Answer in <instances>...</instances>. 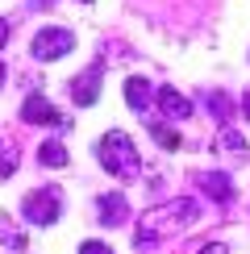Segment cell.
Returning <instances> with one entry per match:
<instances>
[{
    "label": "cell",
    "instance_id": "6da1fadb",
    "mask_svg": "<svg viewBox=\"0 0 250 254\" xmlns=\"http://www.w3.org/2000/svg\"><path fill=\"white\" fill-rule=\"evenodd\" d=\"M196 221H200V204H196L192 196H175V200H167V204L150 208V213H142L138 234H133V246H138L142 254H150V250H159V242L192 229Z\"/></svg>",
    "mask_w": 250,
    "mask_h": 254
},
{
    "label": "cell",
    "instance_id": "7a4b0ae2",
    "mask_svg": "<svg viewBox=\"0 0 250 254\" xmlns=\"http://www.w3.org/2000/svg\"><path fill=\"white\" fill-rule=\"evenodd\" d=\"M96 158H100V167H104L113 179H133V175L142 171V154H138V146H133V137L121 133V129H109V133L100 137Z\"/></svg>",
    "mask_w": 250,
    "mask_h": 254
},
{
    "label": "cell",
    "instance_id": "3957f363",
    "mask_svg": "<svg viewBox=\"0 0 250 254\" xmlns=\"http://www.w3.org/2000/svg\"><path fill=\"white\" fill-rule=\"evenodd\" d=\"M21 208H25V221L50 225V221H59V213H62V196H59V188H38V192L25 196Z\"/></svg>",
    "mask_w": 250,
    "mask_h": 254
},
{
    "label": "cell",
    "instance_id": "277c9868",
    "mask_svg": "<svg viewBox=\"0 0 250 254\" xmlns=\"http://www.w3.org/2000/svg\"><path fill=\"white\" fill-rule=\"evenodd\" d=\"M71 46H75V38H71V29H42V34L34 38V59L38 63H50V59H62L71 55Z\"/></svg>",
    "mask_w": 250,
    "mask_h": 254
},
{
    "label": "cell",
    "instance_id": "5b68a950",
    "mask_svg": "<svg viewBox=\"0 0 250 254\" xmlns=\"http://www.w3.org/2000/svg\"><path fill=\"white\" fill-rule=\"evenodd\" d=\"M21 121L25 125H59V109L42 96V92H34V96L21 100Z\"/></svg>",
    "mask_w": 250,
    "mask_h": 254
},
{
    "label": "cell",
    "instance_id": "8992f818",
    "mask_svg": "<svg viewBox=\"0 0 250 254\" xmlns=\"http://www.w3.org/2000/svg\"><path fill=\"white\" fill-rule=\"evenodd\" d=\"M96 96H100V63H96V67H88V71H79V75L71 79V100H75L79 109L96 104Z\"/></svg>",
    "mask_w": 250,
    "mask_h": 254
},
{
    "label": "cell",
    "instance_id": "52a82bcc",
    "mask_svg": "<svg viewBox=\"0 0 250 254\" xmlns=\"http://www.w3.org/2000/svg\"><path fill=\"white\" fill-rule=\"evenodd\" d=\"M159 109H163L171 121H188V117H192V100L180 96L171 83H163V88H159Z\"/></svg>",
    "mask_w": 250,
    "mask_h": 254
},
{
    "label": "cell",
    "instance_id": "ba28073f",
    "mask_svg": "<svg viewBox=\"0 0 250 254\" xmlns=\"http://www.w3.org/2000/svg\"><path fill=\"white\" fill-rule=\"evenodd\" d=\"M96 213H100L104 225H121V221L129 217V200H125L121 192H104V196L96 200Z\"/></svg>",
    "mask_w": 250,
    "mask_h": 254
},
{
    "label": "cell",
    "instance_id": "9c48e42d",
    "mask_svg": "<svg viewBox=\"0 0 250 254\" xmlns=\"http://www.w3.org/2000/svg\"><path fill=\"white\" fill-rule=\"evenodd\" d=\"M200 192H208L217 204H234V184H229V175H221V171H204L200 175Z\"/></svg>",
    "mask_w": 250,
    "mask_h": 254
},
{
    "label": "cell",
    "instance_id": "30bf717a",
    "mask_svg": "<svg viewBox=\"0 0 250 254\" xmlns=\"http://www.w3.org/2000/svg\"><path fill=\"white\" fill-rule=\"evenodd\" d=\"M150 96H154L150 79H142V75L125 79V104H129L133 113H146V109H150Z\"/></svg>",
    "mask_w": 250,
    "mask_h": 254
},
{
    "label": "cell",
    "instance_id": "8fae6325",
    "mask_svg": "<svg viewBox=\"0 0 250 254\" xmlns=\"http://www.w3.org/2000/svg\"><path fill=\"white\" fill-rule=\"evenodd\" d=\"M38 163H42V167H67V150H62L59 142H42Z\"/></svg>",
    "mask_w": 250,
    "mask_h": 254
},
{
    "label": "cell",
    "instance_id": "7c38bea8",
    "mask_svg": "<svg viewBox=\"0 0 250 254\" xmlns=\"http://www.w3.org/2000/svg\"><path fill=\"white\" fill-rule=\"evenodd\" d=\"M221 150H229L234 158H246V137L238 133V129H229V125H225V129H221Z\"/></svg>",
    "mask_w": 250,
    "mask_h": 254
},
{
    "label": "cell",
    "instance_id": "4fadbf2b",
    "mask_svg": "<svg viewBox=\"0 0 250 254\" xmlns=\"http://www.w3.org/2000/svg\"><path fill=\"white\" fill-rule=\"evenodd\" d=\"M150 137H154V142H163L167 150H180V146H184V137L175 133V129H167V125H159V121H150Z\"/></svg>",
    "mask_w": 250,
    "mask_h": 254
},
{
    "label": "cell",
    "instance_id": "5bb4252c",
    "mask_svg": "<svg viewBox=\"0 0 250 254\" xmlns=\"http://www.w3.org/2000/svg\"><path fill=\"white\" fill-rule=\"evenodd\" d=\"M208 109H213L217 121H229V117H234V104H229L225 92H208Z\"/></svg>",
    "mask_w": 250,
    "mask_h": 254
},
{
    "label": "cell",
    "instance_id": "9a60e30c",
    "mask_svg": "<svg viewBox=\"0 0 250 254\" xmlns=\"http://www.w3.org/2000/svg\"><path fill=\"white\" fill-rule=\"evenodd\" d=\"M17 171V150L13 146H4V150H0V179H8Z\"/></svg>",
    "mask_w": 250,
    "mask_h": 254
},
{
    "label": "cell",
    "instance_id": "2e32d148",
    "mask_svg": "<svg viewBox=\"0 0 250 254\" xmlns=\"http://www.w3.org/2000/svg\"><path fill=\"white\" fill-rule=\"evenodd\" d=\"M79 254H113V250L104 246V242H83V246H79Z\"/></svg>",
    "mask_w": 250,
    "mask_h": 254
},
{
    "label": "cell",
    "instance_id": "e0dca14e",
    "mask_svg": "<svg viewBox=\"0 0 250 254\" xmlns=\"http://www.w3.org/2000/svg\"><path fill=\"white\" fill-rule=\"evenodd\" d=\"M200 254H225V246H221V242H208V246H204Z\"/></svg>",
    "mask_w": 250,
    "mask_h": 254
},
{
    "label": "cell",
    "instance_id": "ac0fdd59",
    "mask_svg": "<svg viewBox=\"0 0 250 254\" xmlns=\"http://www.w3.org/2000/svg\"><path fill=\"white\" fill-rule=\"evenodd\" d=\"M4 42H8V21L0 17V46H4Z\"/></svg>",
    "mask_w": 250,
    "mask_h": 254
},
{
    "label": "cell",
    "instance_id": "d6986e66",
    "mask_svg": "<svg viewBox=\"0 0 250 254\" xmlns=\"http://www.w3.org/2000/svg\"><path fill=\"white\" fill-rule=\"evenodd\" d=\"M242 113H246V117H250V92H246V96H242Z\"/></svg>",
    "mask_w": 250,
    "mask_h": 254
},
{
    "label": "cell",
    "instance_id": "ffe728a7",
    "mask_svg": "<svg viewBox=\"0 0 250 254\" xmlns=\"http://www.w3.org/2000/svg\"><path fill=\"white\" fill-rule=\"evenodd\" d=\"M0 83H4V63H0Z\"/></svg>",
    "mask_w": 250,
    "mask_h": 254
}]
</instances>
